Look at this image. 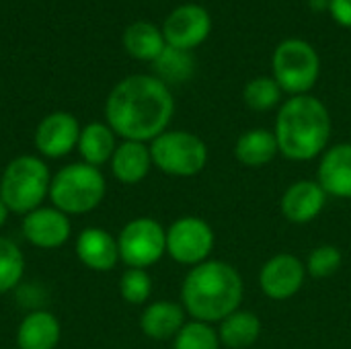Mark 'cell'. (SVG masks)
Masks as SVG:
<instances>
[{
    "mask_svg": "<svg viewBox=\"0 0 351 349\" xmlns=\"http://www.w3.org/2000/svg\"><path fill=\"white\" fill-rule=\"evenodd\" d=\"M8 216H10V210H8V208H6V204L0 200V230H2V226L6 224Z\"/></svg>",
    "mask_w": 351,
    "mask_h": 349,
    "instance_id": "obj_32",
    "label": "cell"
},
{
    "mask_svg": "<svg viewBox=\"0 0 351 349\" xmlns=\"http://www.w3.org/2000/svg\"><path fill=\"white\" fill-rule=\"evenodd\" d=\"M261 335V321L251 311H237L220 321L218 337L222 348L226 349H249L257 344Z\"/></svg>",
    "mask_w": 351,
    "mask_h": 349,
    "instance_id": "obj_22",
    "label": "cell"
},
{
    "mask_svg": "<svg viewBox=\"0 0 351 349\" xmlns=\"http://www.w3.org/2000/svg\"><path fill=\"white\" fill-rule=\"evenodd\" d=\"M117 249L128 267L148 269L167 255V228L148 216L134 218L117 234Z\"/></svg>",
    "mask_w": 351,
    "mask_h": 349,
    "instance_id": "obj_8",
    "label": "cell"
},
{
    "mask_svg": "<svg viewBox=\"0 0 351 349\" xmlns=\"http://www.w3.org/2000/svg\"><path fill=\"white\" fill-rule=\"evenodd\" d=\"M274 78L290 97L308 95L321 76L319 51L300 37H288L278 43L271 58Z\"/></svg>",
    "mask_w": 351,
    "mask_h": 349,
    "instance_id": "obj_6",
    "label": "cell"
},
{
    "mask_svg": "<svg viewBox=\"0 0 351 349\" xmlns=\"http://www.w3.org/2000/svg\"><path fill=\"white\" fill-rule=\"evenodd\" d=\"M80 123L68 111H53L45 115L35 128V148L41 158H64L78 146Z\"/></svg>",
    "mask_w": 351,
    "mask_h": 349,
    "instance_id": "obj_12",
    "label": "cell"
},
{
    "mask_svg": "<svg viewBox=\"0 0 351 349\" xmlns=\"http://www.w3.org/2000/svg\"><path fill=\"white\" fill-rule=\"evenodd\" d=\"M278 154L280 148H278L276 134L274 130H265V128H253L243 132L234 144L237 160L249 169H261L269 165Z\"/></svg>",
    "mask_w": 351,
    "mask_h": 349,
    "instance_id": "obj_21",
    "label": "cell"
},
{
    "mask_svg": "<svg viewBox=\"0 0 351 349\" xmlns=\"http://www.w3.org/2000/svg\"><path fill=\"white\" fill-rule=\"evenodd\" d=\"M148 146L152 165L169 177H195L208 165V146L193 132L167 130Z\"/></svg>",
    "mask_w": 351,
    "mask_h": 349,
    "instance_id": "obj_7",
    "label": "cell"
},
{
    "mask_svg": "<svg viewBox=\"0 0 351 349\" xmlns=\"http://www.w3.org/2000/svg\"><path fill=\"white\" fill-rule=\"evenodd\" d=\"M218 331L202 321H187L173 339V349H220Z\"/></svg>",
    "mask_w": 351,
    "mask_h": 349,
    "instance_id": "obj_27",
    "label": "cell"
},
{
    "mask_svg": "<svg viewBox=\"0 0 351 349\" xmlns=\"http://www.w3.org/2000/svg\"><path fill=\"white\" fill-rule=\"evenodd\" d=\"M173 115L171 88L150 74H132L119 80L105 101L107 125L121 140L150 144L169 130Z\"/></svg>",
    "mask_w": 351,
    "mask_h": 349,
    "instance_id": "obj_1",
    "label": "cell"
},
{
    "mask_svg": "<svg viewBox=\"0 0 351 349\" xmlns=\"http://www.w3.org/2000/svg\"><path fill=\"white\" fill-rule=\"evenodd\" d=\"M306 274L315 280H327L335 276L343 265V255L335 245H319L306 259Z\"/></svg>",
    "mask_w": 351,
    "mask_h": 349,
    "instance_id": "obj_29",
    "label": "cell"
},
{
    "mask_svg": "<svg viewBox=\"0 0 351 349\" xmlns=\"http://www.w3.org/2000/svg\"><path fill=\"white\" fill-rule=\"evenodd\" d=\"M152 66H154V72H156L154 76L158 80H162L167 86L169 84H181V82H187L193 76L195 58L187 49L167 45L162 49V53L152 62Z\"/></svg>",
    "mask_w": 351,
    "mask_h": 349,
    "instance_id": "obj_24",
    "label": "cell"
},
{
    "mask_svg": "<svg viewBox=\"0 0 351 349\" xmlns=\"http://www.w3.org/2000/svg\"><path fill=\"white\" fill-rule=\"evenodd\" d=\"M185 323H187L185 309L179 302H171V300L150 302V304H146L144 313L140 315L142 333L154 341L175 339Z\"/></svg>",
    "mask_w": 351,
    "mask_h": 349,
    "instance_id": "obj_17",
    "label": "cell"
},
{
    "mask_svg": "<svg viewBox=\"0 0 351 349\" xmlns=\"http://www.w3.org/2000/svg\"><path fill=\"white\" fill-rule=\"evenodd\" d=\"M25 276V257L6 237H0V294L12 292Z\"/></svg>",
    "mask_w": 351,
    "mask_h": 349,
    "instance_id": "obj_26",
    "label": "cell"
},
{
    "mask_svg": "<svg viewBox=\"0 0 351 349\" xmlns=\"http://www.w3.org/2000/svg\"><path fill=\"white\" fill-rule=\"evenodd\" d=\"M105 193L107 181L101 169L84 163H70L51 175L47 200L66 216H80L97 210L105 200Z\"/></svg>",
    "mask_w": 351,
    "mask_h": 349,
    "instance_id": "obj_5",
    "label": "cell"
},
{
    "mask_svg": "<svg viewBox=\"0 0 351 349\" xmlns=\"http://www.w3.org/2000/svg\"><path fill=\"white\" fill-rule=\"evenodd\" d=\"M62 339V325L56 315L47 311H33L25 315L16 329L19 349H56Z\"/></svg>",
    "mask_w": 351,
    "mask_h": 349,
    "instance_id": "obj_19",
    "label": "cell"
},
{
    "mask_svg": "<svg viewBox=\"0 0 351 349\" xmlns=\"http://www.w3.org/2000/svg\"><path fill=\"white\" fill-rule=\"evenodd\" d=\"M306 265L292 253H278L261 265L259 288L276 302L294 298L306 282Z\"/></svg>",
    "mask_w": 351,
    "mask_h": 349,
    "instance_id": "obj_11",
    "label": "cell"
},
{
    "mask_svg": "<svg viewBox=\"0 0 351 349\" xmlns=\"http://www.w3.org/2000/svg\"><path fill=\"white\" fill-rule=\"evenodd\" d=\"M284 91L276 82L274 76H257L251 78L243 88V101L251 111L265 113L282 105Z\"/></svg>",
    "mask_w": 351,
    "mask_h": 349,
    "instance_id": "obj_25",
    "label": "cell"
},
{
    "mask_svg": "<svg viewBox=\"0 0 351 349\" xmlns=\"http://www.w3.org/2000/svg\"><path fill=\"white\" fill-rule=\"evenodd\" d=\"M76 257L80 263L97 274L111 272L119 263L117 239L99 226H86L76 239Z\"/></svg>",
    "mask_w": 351,
    "mask_h": 349,
    "instance_id": "obj_16",
    "label": "cell"
},
{
    "mask_svg": "<svg viewBox=\"0 0 351 349\" xmlns=\"http://www.w3.org/2000/svg\"><path fill=\"white\" fill-rule=\"evenodd\" d=\"M123 47L136 60L154 62L167 47V41L162 29H158L154 23L136 21L123 31Z\"/></svg>",
    "mask_w": 351,
    "mask_h": 349,
    "instance_id": "obj_23",
    "label": "cell"
},
{
    "mask_svg": "<svg viewBox=\"0 0 351 349\" xmlns=\"http://www.w3.org/2000/svg\"><path fill=\"white\" fill-rule=\"evenodd\" d=\"M317 183L331 197L351 200V142L333 144L323 152Z\"/></svg>",
    "mask_w": 351,
    "mask_h": 349,
    "instance_id": "obj_15",
    "label": "cell"
},
{
    "mask_svg": "<svg viewBox=\"0 0 351 349\" xmlns=\"http://www.w3.org/2000/svg\"><path fill=\"white\" fill-rule=\"evenodd\" d=\"M212 31V16L206 6L187 2L171 10L162 23V35L167 45L193 51L199 47Z\"/></svg>",
    "mask_w": 351,
    "mask_h": 349,
    "instance_id": "obj_10",
    "label": "cell"
},
{
    "mask_svg": "<svg viewBox=\"0 0 351 349\" xmlns=\"http://www.w3.org/2000/svg\"><path fill=\"white\" fill-rule=\"evenodd\" d=\"M21 232L27 243L37 249H60L72 237V222L70 216L60 212L53 206H41L27 216H23Z\"/></svg>",
    "mask_w": 351,
    "mask_h": 349,
    "instance_id": "obj_13",
    "label": "cell"
},
{
    "mask_svg": "<svg viewBox=\"0 0 351 349\" xmlns=\"http://www.w3.org/2000/svg\"><path fill=\"white\" fill-rule=\"evenodd\" d=\"M109 165H111L113 177L123 185L142 183L148 177L150 169L154 167L150 146L144 142H134V140H123L121 144H117Z\"/></svg>",
    "mask_w": 351,
    "mask_h": 349,
    "instance_id": "obj_18",
    "label": "cell"
},
{
    "mask_svg": "<svg viewBox=\"0 0 351 349\" xmlns=\"http://www.w3.org/2000/svg\"><path fill=\"white\" fill-rule=\"evenodd\" d=\"M119 294L128 304L142 306L152 296V278L148 269L128 267L119 280Z\"/></svg>",
    "mask_w": 351,
    "mask_h": 349,
    "instance_id": "obj_28",
    "label": "cell"
},
{
    "mask_svg": "<svg viewBox=\"0 0 351 349\" xmlns=\"http://www.w3.org/2000/svg\"><path fill=\"white\" fill-rule=\"evenodd\" d=\"M329 2H331V0H308V6H311L315 12H321V10H329Z\"/></svg>",
    "mask_w": 351,
    "mask_h": 349,
    "instance_id": "obj_31",
    "label": "cell"
},
{
    "mask_svg": "<svg viewBox=\"0 0 351 349\" xmlns=\"http://www.w3.org/2000/svg\"><path fill=\"white\" fill-rule=\"evenodd\" d=\"M329 14L333 16L337 25L351 29V0H331Z\"/></svg>",
    "mask_w": 351,
    "mask_h": 349,
    "instance_id": "obj_30",
    "label": "cell"
},
{
    "mask_svg": "<svg viewBox=\"0 0 351 349\" xmlns=\"http://www.w3.org/2000/svg\"><path fill=\"white\" fill-rule=\"evenodd\" d=\"M327 197L329 195L317 181L300 179L284 191L280 200V212L292 224H308L321 216L327 206Z\"/></svg>",
    "mask_w": 351,
    "mask_h": 349,
    "instance_id": "obj_14",
    "label": "cell"
},
{
    "mask_svg": "<svg viewBox=\"0 0 351 349\" xmlns=\"http://www.w3.org/2000/svg\"><path fill=\"white\" fill-rule=\"evenodd\" d=\"M333 121L327 105L313 95H298L284 101L276 117V140L280 154L294 163L323 156L329 148Z\"/></svg>",
    "mask_w": 351,
    "mask_h": 349,
    "instance_id": "obj_3",
    "label": "cell"
},
{
    "mask_svg": "<svg viewBox=\"0 0 351 349\" xmlns=\"http://www.w3.org/2000/svg\"><path fill=\"white\" fill-rule=\"evenodd\" d=\"M214 230L197 216H181L167 228V255L179 265L195 267L214 251Z\"/></svg>",
    "mask_w": 351,
    "mask_h": 349,
    "instance_id": "obj_9",
    "label": "cell"
},
{
    "mask_svg": "<svg viewBox=\"0 0 351 349\" xmlns=\"http://www.w3.org/2000/svg\"><path fill=\"white\" fill-rule=\"evenodd\" d=\"M117 148V136L107 125V121H90L80 130L78 138V154L80 163L101 169L103 165L111 163L113 152Z\"/></svg>",
    "mask_w": 351,
    "mask_h": 349,
    "instance_id": "obj_20",
    "label": "cell"
},
{
    "mask_svg": "<svg viewBox=\"0 0 351 349\" xmlns=\"http://www.w3.org/2000/svg\"><path fill=\"white\" fill-rule=\"evenodd\" d=\"M245 284L228 261L208 259L191 267L181 284V306L191 321L220 323L241 309Z\"/></svg>",
    "mask_w": 351,
    "mask_h": 349,
    "instance_id": "obj_2",
    "label": "cell"
},
{
    "mask_svg": "<svg viewBox=\"0 0 351 349\" xmlns=\"http://www.w3.org/2000/svg\"><path fill=\"white\" fill-rule=\"evenodd\" d=\"M51 173L41 156L21 154L14 156L0 177V200L10 214L27 216L43 206L49 197Z\"/></svg>",
    "mask_w": 351,
    "mask_h": 349,
    "instance_id": "obj_4",
    "label": "cell"
}]
</instances>
